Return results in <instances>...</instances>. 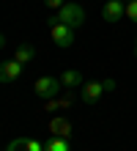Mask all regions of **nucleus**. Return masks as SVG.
Segmentation results:
<instances>
[{"instance_id": "f257e3e1", "label": "nucleus", "mask_w": 137, "mask_h": 151, "mask_svg": "<svg viewBox=\"0 0 137 151\" xmlns=\"http://www.w3.org/2000/svg\"><path fill=\"white\" fill-rule=\"evenodd\" d=\"M55 17H58V22L69 25V28H74V30L85 25V8H82L80 3H63Z\"/></svg>"}, {"instance_id": "f03ea898", "label": "nucleus", "mask_w": 137, "mask_h": 151, "mask_svg": "<svg viewBox=\"0 0 137 151\" xmlns=\"http://www.w3.org/2000/svg\"><path fill=\"white\" fill-rule=\"evenodd\" d=\"M63 91V83H60V77H39L33 83V93L39 96V99H44V102H49V99H55Z\"/></svg>"}, {"instance_id": "7ed1b4c3", "label": "nucleus", "mask_w": 137, "mask_h": 151, "mask_svg": "<svg viewBox=\"0 0 137 151\" xmlns=\"http://www.w3.org/2000/svg\"><path fill=\"white\" fill-rule=\"evenodd\" d=\"M49 36H52V41L58 44V47L69 50L71 44H74V28H69V25H63V22H55L49 28Z\"/></svg>"}, {"instance_id": "20e7f679", "label": "nucleus", "mask_w": 137, "mask_h": 151, "mask_svg": "<svg viewBox=\"0 0 137 151\" xmlns=\"http://www.w3.org/2000/svg\"><path fill=\"white\" fill-rule=\"evenodd\" d=\"M121 17H126V3L123 0H107L102 6V19L104 22H121Z\"/></svg>"}, {"instance_id": "39448f33", "label": "nucleus", "mask_w": 137, "mask_h": 151, "mask_svg": "<svg viewBox=\"0 0 137 151\" xmlns=\"http://www.w3.org/2000/svg\"><path fill=\"white\" fill-rule=\"evenodd\" d=\"M102 96H104V85L102 83H82V88H80L82 104H96Z\"/></svg>"}, {"instance_id": "423d86ee", "label": "nucleus", "mask_w": 137, "mask_h": 151, "mask_svg": "<svg viewBox=\"0 0 137 151\" xmlns=\"http://www.w3.org/2000/svg\"><path fill=\"white\" fill-rule=\"evenodd\" d=\"M49 132L55 137H66L71 140V135H74V127H71V121L69 118H63V115H55V118L49 121Z\"/></svg>"}, {"instance_id": "0eeeda50", "label": "nucleus", "mask_w": 137, "mask_h": 151, "mask_svg": "<svg viewBox=\"0 0 137 151\" xmlns=\"http://www.w3.org/2000/svg\"><path fill=\"white\" fill-rule=\"evenodd\" d=\"M6 151H44V143L36 137H14L6 146Z\"/></svg>"}, {"instance_id": "6e6552de", "label": "nucleus", "mask_w": 137, "mask_h": 151, "mask_svg": "<svg viewBox=\"0 0 137 151\" xmlns=\"http://www.w3.org/2000/svg\"><path fill=\"white\" fill-rule=\"evenodd\" d=\"M22 77V63L19 60H3L0 63V83H14Z\"/></svg>"}, {"instance_id": "1a4fd4ad", "label": "nucleus", "mask_w": 137, "mask_h": 151, "mask_svg": "<svg viewBox=\"0 0 137 151\" xmlns=\"http://www.w3.org/2000/svg\"><path fill=\"white\" fill-rule=\"evenodd\" d=\"M60 83H63V88H69V91H77V88H82V74L77 72V69H66V72L60 74Z\"/></svg>"}, {"instance_id": "9d476101", "label": "nucleus", "mask_w": 137, "mask_h": 151, "mask_svg": "<svg viewBox=\"0 0 137 151\" xmlns=\"http://www.w3.org/2000/svg\"><path fill=\"white\" fill-rule=\"evenodd\" d=\"M36 58V47L33 44H16V50H14V60H19V63H30V60Z\"/></svg>"}, {"instance_id": "9b49d317", "label": "nucleus", "mask_w": 137, "mask_h": 151, "mask_svg": "<svg viewBox=\"0 0 137 151\" xmlns=\"http://www.w3.org/2000/svg\"><path fill=\"white\" fill-rule=\"evenodd\" d=\"M44 151H71V140H66V137H49L47 143H44Z\"/></svg>"}, {"instance_id": "f8f14e48", "label": "nucleus", "mask_w": 137, "mask_h": 151, "mask_svg": "<svg viewBox=\"0 0 137 151\" xmlns=\"http://www.w3.org/2000/svg\"><path fill=\"white\" fill-rule=\"evenodd\" d=\"M126 19L137 25V0H129V3H126Z\"/></svg>"}, {"instance_id": "ddd939ff", "label": "nucleus", "mask_w": 137, "mask_h": 151, "mask_svg": "<svg viewBox=\"0 0 137 151\" xmlns=\"http://www.w3.org/2000/svg\"><path fill=\"white\" fill-rule=\"evenodd\" d=\"M44 3H47V8H52V11H58V8L66 3V0H44Z\"/></svg>"}, {"instance_id": "4468645a", "label": "nucleus", "mask_w": 137, "mask_h": 151, "mask_svg": "<svg viewBox=\"0 0 137 151\" xmlns=\"http://www.w3.org/2000/svg\"><path fill=\"white\" fill-rule=\"evenodd\" d=\"M102 85H104V93H113L115 91V80H104Z\"/></svg>"}, {"instance_id": "2eb2a0df", "label": "nucleus", "mask_w": 137, "mask_h": 151, "mask_svg": "<svg viewBox=\"0 0 137 151\" xmlns=\"http://www.w3.org/2000/svg\"><path fill=\"white\" fill-rule=\"evenodd\" d=\"M3 47H6V36L0 33V50H3Z\"/></svg>"}, {"instance_id": "dca6fc26", "label": "nucleus", "mask_w": 137, "mask_h": 151, "mask_svg": "<svg viewBox=\"0 0 137 151\" xmlns=\"http://www.w3.org/2000/svg\"><path fill=\"white\" fill-rule=\"evenodd\" d=\"M134 55H137V39H134Z\"/></svg>"}, {"instance_id": "f3484780", "label": "nucleus", "mask_w": 137, "mask_h": 151, "mask_svg": "<svg viewBox=\"0 0 137 151\" xmlns=\"http://www.w3.org/2000/svg\"><path fill=\"white\" fill-rule=\"evenodd\" d=\"M123 3H129V0H123Z\"/></svg>"}]
</instances>
